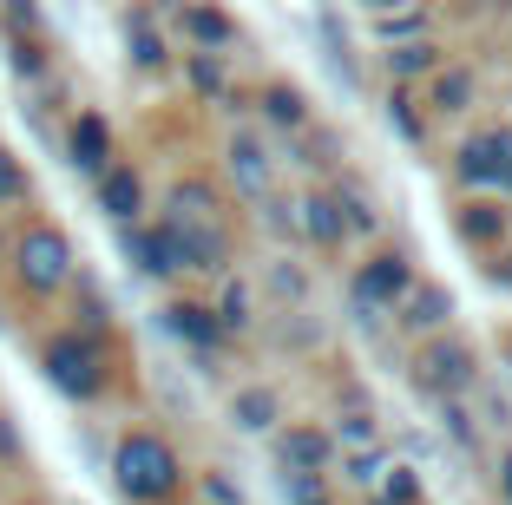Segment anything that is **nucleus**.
<instances>
[{
    "instance_id": "9b49d317",
    "label": "nucleus",
    "mask_w": 512,
    "mask_h": 505,
    "mask_svg": "<svg viewBox=\"0 0 512 505\" xmlns=\"http://www.w3.org/2000/svg\"><path fill=\"white\" fill-rule=\"evenodd\" d=\"M447 315H453V296H447V289H440V283H414L401 296V309H394V322H401L407 335H421V342H427V335H440V328H447Z\"/></svg>"
},
{
    "instance_id": "4be33fe9",
    "label": "nucleus",
    "mask_w": 512,
    "mask_h": 505,
    "mask_svg": "<svg viewBox=\"0 0 512 505\" xmlns=\"http://www.w3.org/2000/svg\"><path fill=\"white\" fill-rule=\"evenodd\" d=\"M388 125L407 138V145H427V112H421V99H407L401 86L388 92Z\"/></svg>"
},
{
    "instance_id": "c756f323",
    "label": "nucleus",
    "mask_w": 512,
    "mask_h": 505,
    "mask_svg": "<svg viewBox=\"0 0 512 505\" xmlns=\"http://www.w3.org/2000/svg\"><path fill=\"white\" fill-rule=\"evenodd\" d=\"M342 473L355 479V486H375V479L388 473V460H381L375 446H355V453H342Z\"/></svg>"
},
{
    "instance_id": "0eeeda50",
    "label": "nucleus",
    "mask_w": 512,
    "mask_h": 505,
    "mask_svg": "<svg viewBox=\"0 0 512 505\" xmlns=\"http://www.w3.org/2000/svg\"><path fill=\"white\" fill-rule=\"evenodd\" d=\"M171 230V250H178V276H224L230 269V230L217 217H158Z\"/></svg>"
},
{
    "instance_id": "72a5a7b5",
    "label": "nucleus",
    "mask_w": 512,
    "mask_h": 505,
    "mask_svg": "<svg viewBox=\"0 0 512 505\" xmlns=\"http://www.w3.org/2000/svg\"><path fill=\"white\" fill-rule=\"evenodd\" d=\"M381 33H388V46L414 40V33H421V14H381Z\"/></svg>"
},
{
    "instance_id": "f257e3e1",
    "label": "nucleus",
    "mask_w": 512,
    "mask_h": 505,
    "mask_svg": "<svg viewBox=\"0 0 512 505\" xmlns=\"http://www.w3.org/2000/svg\"><path fill=\"white\" fill-rule=\"evenodd\" d=\"M112 479H119V492L132 505H171L184 492V460L178 446L158 440V433H125L119 446H112Z\"/></svg>"
},
{
    "instance_id": "dca6fc26",
    "label": "nucleus",
    "mask_w": 512,
    "mask_h": 505,
    "mask_svg": "<svg viewBox=\"0 0 512 505\" xmlns=\"http://www.w3.org/2000/svg\"><path fill=\"white\" fill-rule=\"evenodd\" d=\"M66 151H73L79 171H92V178H99V171L112 164V125L99 119V112H79L73 132H66Z\"/></svg>"
},
{
    "instance_id": "7ed1b4c3",
    "label": "nucleus",
    "mask_w": 512,
    "mask_h": 505,
    "mask_svg": "<svg viewBox=\"0 0 512 505\" xmlns=\"http://www.w3.org/2000/svg\"><path fill=\"white\" fill-rule=\"evenodd\" d=\"M14 283L27 289V296H53V289L73 283V243H66V230H53V223H27V230H20Z\"/></svg>"
},
{
    "instance_id": "f704fd0d",
    "label": "nucleus",
    "mask_w": 512,
    "mask_h": 505,
    "mask_svg": "<svg viewBox=\"0 0 512 505\" xmlns=\"http://www.w3.org/2000/svg\"><path fill=\"white\" fill-rule=\"evenodd\" d=\"M204 492H211V499H217V505H243V492H237V486H230V479H224V473H204Z\"/></svg>"
},
{
    "instance_id": "20e7f679",
    "label": "nucleus",
    "mask_w": 512,
    "mask_h": 505,
    "mask_svg": "<svg viewBox=\"0 0 512 505\" xmlns=\"http://www.w3.org/2000/svg\"><path fill=\"white\" fill-rule=\"evenodd\" d=\"M414 381H421V394H434V401H467L473 387H480V355L440 328V335H427L421 361H414Z\"/></svg>"
},
{
    "instance_id": "f3484780",
    "label": "nucleus",
    "mask_w": 512,
    "mask_h": 505,
    "mask_svg": "<svg viewBox=\"0 0 512 505\" xmlns=\"http://www.w3.org/2000/svg\"><path fill=\"white\" fill-rule=\"evenodd\" d=\"M230 420H237V433H276L283 394H276V387H237V394H230Z\"/></svg>"
},
{
    "instance_id": "1a4fd4ad",
    "label": "nucleus",
    "mask_w": 512,
    "mask_h": 505,
    "mask_svg": "<svg viewBox=\"0 0 512 505\" xmlns=\"http://www.w3.org/2000/svg\"><path fill=\"white\" fill-rule=\"evenodd\" d=\"M125 256H132L138 276H151V283L178 276V250H171V230H165V223H125Z\"/></svg>"
},
{
    "instance_id": "2f4dec72",
    "label": "nucleus",
    "mask_w": 512,
    "mask_h": 505,
    "mask_svg": "<svg viewBox=\"0 0 512 505\" xmlns=\"http://www.w3.org/2000/svg\"><path fill=\"white\" fill-rule=\"evenodd\" d=\"M440 427H447L460 446H480V433H473V414H467V401H440Z\"/></svg>"
},
{
    "instance_id": "bb28decb",
    "label": "nucleus",
    "mask_w": 512,
    "mask_h": 505,
    "mask_svg": "<svg viewBox=\"0 0 512 505\" xmlns=\"http://www.w3.org/2000/svg\"><path fill=\"white\" fill-rule=\"evenodd\" d=\"M289 505H329V473H283Z\"/></svg>"
},
{
    "instance_id": "4c0bfd02",
    "label": "nucleus",
    "mask_w": 512,
    "mask_h": 505,
    "mask_svg": "<svg viewBox=\"0 0 512 505\" xmlns=\"http://www.w3.org/2000/svg\"><path fill=\"white\" fill-rule=\"evenodd\" d=\"M368 14H394V7H401V0H362Z\"/></svg>"
},
{
    "instance_id": "b1692460",
    "label": "nucleus",
    "mask_w": 512,
    "mask_h": 505,
    "mask_svg": "<svg viewBox=\"0 0 512 505\" xmlns=\"http://www.w3.org/2000/svg\"><path fill=\"white\" fill-rule=\"evenodd\" d=\"M329 433H335V446H348V453H355V446H375V414H368V407H348Z\"/></svg>"
},
{
    "instance_id": "f8f14e48",
    "label": "nucleus",
    "mask_w": 512,
    "mask_h": 505,
    "mask_svg": "<svg viewBox=\"0 0 512 505\" xmlns=\"http://www.w3.org/2000/svg\"><path fill=\"white\" fill-rule=\"evenodd\" d=\"M453 230H460V243H467V250H499V243H506V210L493 204V197H467V204L453 210Z\"/></svg>"
},
{
    "instance_id": "6ab92c4d",
    "label": "nucleus",
    "mask_w": 512,
    "mask_h": 505,
    "mask_svg": "<svg viewBox=\"0 0 512 505\" xmlns=\"http://www.w3.org/2000/svg\"><path fill=\"white\" fill-rule=\"evenodd\" d=\"M230 178H237L243 197H263V191H270V158H263V145H256V138H230Z\"/></svg>"
},
{
    "instance_id": "473e14b6",
    "label": "nucleus",
    "mask_w": 512,
    "mask_h": 505,
    "mask_svg": "<svg viewBox=\"0 0 512 505\" xmlns=\"http://www.w3.org/2000/svg\"><path fill=\"white\" fill-rule=\"evenodd\" d=\"M27 197V171H20V158L7 145H0V204H20Z\"/></svg>"
},
{
    "instance_id": "5701e85b",
    "label": "nucleus",
    "mask_w": 512,
    "mask_h": 505,
    "mask_svg": "<svg viewBox=\"0 0 512 505\" xmlns=\"http://www.w3.org/2000/svg\"><path fill=\"white\" fill-rule=\"evenodd\" d=\"M217 328H224V335H250V322H256V315H250V289H243V283H224V296H217Z\"/></svg>"
},
{
    "instance_id": "ddd939ff",
    "label": "nucleus",
    "mask_w": 512,
    "mask_h": 505,
    "mask_svg": "<svg viewBox=\"0 0 512 505\" xmlns=\"http://www.w3.org/2000/svg\"><path fill=\"white\" fill-rule=\"evenodd\" d=\"M296 223H302V237L316 243V250H342V243H348V223H342L335 191H309V197L296 204Z\"/></svg>"
},
{
    "instance_id": "423d86ee",
    "label": "nucleus",
    "mask_w": 512,
    "mask_h": 505,
    "mask_svg": "<svg viewBox=\"0 0 512 505\" xmlns=\"http://www.w3.org/2000/svg\"><path fill=\"white\" fill-rule=\"evenodd\" d=\"M453 178L467 184V191H499L512 197V132L493 125V132H473L467 145L453 151Z\"/></svg>"
},
{
    "instance_id": "f03ea898",
    "label": "nucleus",
    "mask_w": 512,
    "mask_h": 505,
    "mask_svg": "<svg viewBox=\"0 0 512 505\" xmlns=\"http://www.w3.org/2000/svg\"><path fill=\"white\" fill-rule=\"evenodd\" d=\"M40 368L66 401H99V394H106V348H99V335H86V328H60V335L40 348Z\"/></svg>"
},
{
    "instance_id": "a878e982",
    "label": "nucleus",
    "mask_w": 512,
    "mask_h": 505,
    "mask_svg": "<svg viewBox=\"0 0 512 505\" xmlns=\"http://www.w3.org/2000/svg\"><path fill=\"white\" fill-rule=\"evenodd\" d=\"M335 204H342L348 237H368V230H375V204H368V197L355 191V184H342V191H335Z\"/></svg>"
},
{
    "instance_id": "c85d7f7f",
    "label": "nucleus",
    "mask_w": 512,
    "mask_h": 505,
    "mask_svg": "<svg viewBox=\"0 0 512 505\" xmlns=\"http://www.w3.org/2000/svg\"><path fill=\"white\" fill-rule=\"evenodd\" d=\"M132 66H145V73L165 66V40L151 33V20H132Z\"/></svg>"
},
{
    "instance_id": "7c9ffc66",
    "label": "nucleus",
    "mask_w": 512,
    "mask_h": 505,
    "mask_svg": "<svg viewBox=\"0 0 512 505\" xmlns=\"http://www.w3.org/2000/svg\"><path fill=\"white\" fill-rule=\"evenodd\" d=\"M184 73H191L197 92H224V60L217 53H184Z\"/></svg>"
},
{
    "instance_id": "e433bc0d",
    "label": "nucleus",
    "mask_w": 512,
    "mask_h": 505,
    "mask_svg": "<svg viewBox=\"0 0 512 505\" xmlns=\"http://www.w3.org/2000/svg\"><path fill=\"white\" fill-rule=\"evenodd\" d=\"M486 276H493L499 289H512V256H499V263H486Z\"/></svg>"
},
{
    "instance_id": "4468645a",
    "label": "nucleus",
    "mask_w": 512,
    "mask_h": 505,
    "mask_svg": "<svg viewBox=\"0 0 512 505\" xmlns=\"http://www.w3.org/2000/svg\"><path fill=\"white\" fill-rule=\"evenodd\" d=\"M99 210H106L112 223H138V210H145V178H138L132 164H106V171H99Z\"/></svg>"
},
{
    "instance_id": "c9c22d12",
    "label": "nucleus",
    "mask_w": 512,
    "mask_h": 505,
    "mask_svg": "<svg viewBox=\"0 0 512 505\" xmlns=\"http://www.w3.org/2000/svg\"><path fill=\"white\" fill-rule=\"evenodd\" d=\"M499 499L512 505V446H506V453H499Z\"/></svg>"
},
{
    "instance_id": "2eb2a0df",
    "label": "nucleus",
    "mask_w": 512,
    "mask_h": 505,
    "mask_svg": "<svg viewBox=\"0 0 512 505\" xmlns=\"http://www.w3.org/2000/svg\"><path fill=\"white\" fill-rule=\"evenodd\" d=\"M165 335H178V342L197 348V355H217V348H224V328H217V315L204 309V302H171L165 309Z\"/></svg>"
},
{
    "instance_id": "9d476101",
    "label": "nucleus",
    "mask_w": 512,
    "mask_h": 505,
    "mask_svg": "<svg viewBox=\"0 0 512 505\" xmlns=\"http://www.w3.org/2000/svg\"><path fill=\"white\" fill-rule=\"evenodd\" d=\"M473 99H480L473 66H434L427 73V112L434 119H460V112H473Z\"/></svg>"
},
{
    "instance_id": "a211bd4d",
    "label": "nucleus",
    "mask_w": 512,
    "mask_h": 505,
    "mask_svg": "<svg viewBox=\"0 0 512 505\" xmlns=\"http://www.w3.org/2000/svg\"><path fill=\"white\" fill-rule=\"evenodd\" d=\"M184 33L197 40V53H224V46L237 40V20H230L224 7H211V0H191V7H184Z\"/></svg>"
},
{
    "instance_id": "39448f33",
    "label": "nucleus",
    "mask_w": 512,
    "mask_h": 505,
    "mask_svg": "<svg viewBox=\"0 0 512 505\" xmlns=\"http://www.w3.org/2000/svg\"><path fill=\"white\" fill-rule=\"evenodd\" d=\"M414 283H421V276H414V263H407L401 250H375L368 263H355L348 296H355V309H362V315H394Z\"/></svg>"
},
{
    "instance_id": "cd10ccee",
    "label": "nucleus",
    "mask_w": 512,
    "mask_h": 505,
    "mask_svg": "<svg viewBox=\"0 0 512 505\" xmlns=\"http://www.w3.org/2000/svg\"><path fill=\"white\" fill-rule=\"evenodd\" d=\"M165 217H217L211 184H178V191H171V210H165Z\"/></svg>"
},
{
    "instance_id": "393cba45",
    "label": "nucleus",
    "mask_w": 512,
    "mask_h": 505,
    "mask_svg": "<svg viewBox=\"0 0 512 505\" xmlns=\"http://www.w3.org/2000/svg\"><path fill=\"white\" fill-rule=\"evenodd\" d=\"M375 486H381V505H421V479H414V466H388Z\"/></svg>"
},
{
    "instance_id": "aec40b11",
    "label": "nucleus",
    "mask_w": 512,
    "mask_h": 505,
    "mask_svg": "<svg viewBox=\"0 0 512 505\" xmlns=\"http://www.w3.org/2000/svg\"><path fill=\"white\" fill-rule=\"evenodd\" d=\"M263 119H270L276 132H309V99H302L296 86H270L263 92Z\"/></svg>"
},
{
    "instance_id": "412c9836",
    "label": "nucleus",
    "mask_w": 512,
    "mask_h": 505,
    "mask_svg": "<svg viewBox=\"0 0 512 505\" xmlns=\"http://www.w3.org/2000/svg\"><path fill=\"white\" fill-rule=\"evenodd\" d=\"M434 66H440V53H434L427 40H394V46H388V73H394V79H427Z\"/></svg>"
},
{
    "instance_id": "6e6552de",
    "label": "nucleus",
    "mask_w": 512,
    "mask_h": 505,
    "mask_svg": "<svg viewBox=\"0 0 512 505\" xmlns=\"http://www.w3.org/2000/svg\"><path fill=\"white\" fill-rule=\"evenodd\" d=\"M276 460H283V473H329L335 466V433L316 427V420H289V427L276 433Z\"/></svg>"
}]
</instances>
